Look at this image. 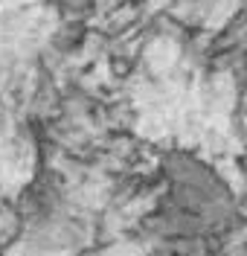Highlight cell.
<instances>
[{
    "mask_svg": "<svg viewBox=\"0 0 247 256\" xmlns=\"http://www.w3.org/2000/svg\"><path fill=\"white\" fill-rule=\"evenodd\" d=\"M99 3V12H105V9H114V6H119V3H128V0H96Z\"/></svg>",
    "mask_w": 247,
    "mask_h": 256,
    "instance_id": "2",
    "label": "cell"
},
{
    "mask_svg": "<svg viewBox=\"0 0 247 256\" xmlns=\"http://www.w3.org/2000/svg\"><path fill=\"white\" fill-rule=\"evenodd\" d=\"M236 76H239L242 90H247V52L242 56V62H239V67H236Z\"/></svg>",
    "mask_w": 247,
    "mask_h": 256,
    "instance_id": "1",
    "label": "cell"
}]
</instances>
